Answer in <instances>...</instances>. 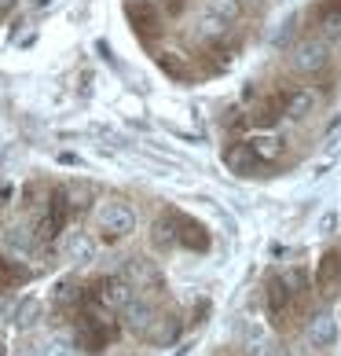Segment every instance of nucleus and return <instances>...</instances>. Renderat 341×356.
Returning <instances> with one entry per match:
<instances>
[{
    "mask_svg": "<svg viewBox=\"0 0 341 356\" xmlns=\"http://www.w3.org/2000/svg\"><path fill=\"white\" fill-rule=\"evenodd\" d=\"M63 257L70 265H92L96 261V239L88 232H67L63 235Z\"/></svg>",
    "mask_w": 341,
    "mask_h": 356,
    "instance_id": "nucleus-7",
    "label": "nucleus"
},
{
    "mask_svg": "<svg viewBox=\"0 0 341 356\" xmlns=\"http://www.w3.org/2000/svg\"><path fill=\"white\" fill-rule=\"evenodd\" d=\"M81 298V290H74V283H59L56 286V301H77Z\"/></svg>",
    "mask_w": 341,
    "mask_h": 356,
    "instance_id": "nucleus-23",
    "label": "nucleus"
},
{
    "mask_svg": "<svg viewBox=\"0 0 341 356\" xmlns=\"http://www.w3.org/2000/svg\"><path fill=\"white\" fill-rule=\"evenodd\" d=\"M154 316H158V309H154V305H151L147 298H140V294H136V298H133V301H128V305L122 309V327H125L128 334L143 338V334L151 331Z\"/></svg>",
    "mask_w": 341,
    "mask_h": 356,
    "instance_id": "nucleus-5",
    "label": "nucleus"
},
{
    "mask_svg": "<svg viewBox=\"0 0 341 356\" xmlns=\"http://www.w3.org/2000/svg\"><path fill=\"white\" fill-rule=\"evenodd\" d=\"M176 246H191V250H206L209 246V235L202 224H194L188 217H176Z\"/></svg>",
    "mask_w": 341,
    "mask_h": 356,
    "instance_id": "nucleus-14",
    "label": "nucleus"
},
{
    "mask_svg": "<svg viewBox=\"0 0 341 356\" xmlns=\"http://www.w3.org/2000/svg\"><path fill=\"white\" fill-rule=\"evenodd\" d=\"M151 341V346H158V349H165V346H173V341L180 338V320L176 316H154V323H151V331L143 334Z\"/></svg>",
    "mask_w": 341,
    "mask_h": 356,
    "instance_id": "nucleus-12",
    "label": "nucleus"
},
{
    "mask_svg": "<svg viewBox=\"0 0 341 356\" xmlns=\"http://www.w3.org/2000/svg\"><path fill=\"white\" fill-rule=\"evenodd\" d=\"M41 298H22V301H15V312H11V323L19 327V331H30V327L41 320Z\"/></svg>",
    "mask_w": 341,
    "mask_h": 356,
    "instance_id": "nucleus-15",
    "label": "nucleus"
},
{
    "mask_svg": "<svg viewBox=\"0 0 341 356\" xmlns=\"http://www.w3.org/2000/svg\"><path fill=\"white\" fill-rule=\"evenodd\" d=\"M275 280H279L286 290H290V294H301V290H305V283H308V275L301 272V268H286V272L275 275Z\"/></svg>",
    "mask_w": 341,
    "mask_h": 356,
    "instance_id": "nucleus-21",
    "label": "nucleus"
},
{
    "mask_svg": "<svg viewBox=\"0 0 341 356\" xmlns=\"http://www.w3.org/2000/svg\"><path fill=\"white\" fill-rule=\"evenodd\" d=\"M334 228H338V217H334V213H323V217H319V235H331Z\"/></svg>",
    "mask_w": 341,
    "mask_h": 356,
    "instance_id": "nucleus-24",
    "label": "nucleus"
},
{
    "mask_svg": "<svg viewBox=\"0 0 341 356\" xmlns=\"http://www.w3.org/2000/svg\"><path fill=\"white\" fill-rule=\"evenodd\" d=\"M15 294H11V286H4V290H0V320H8V316L11 312H15Z\"/></svg>",
    "mask_w": 341,
    "mask_h": 356,
    "instance_id": "nucleus-22",
    "label": "nucleus"
},
{
    "mask_svg": "<svg viewBox=\"0 0 341 356\" xmlns=\"http://www.w3.org/2000/svg\"><path fill=\"white\" fill-rule=\"evenodd\" d=\"M246 143H250V151H253V158L260 165H272V162H279V158H283V140L272 136V133H260V136L246 140Z\"/></svg>",
    "mask_w": 341,
    "mask_h": 356,
    "instance_id": "nucleus-13",
    "label": "nucleus"
},
{
    "mask_svg": "<svg viewBox=\"0 0 341 356\" xmlns=\"http://www.w3.org/2000/svg\"><path fill=\"white\" fill-rule=\"evenodd\" d=\"M41 356H77V338L67 334V331L48 334L44 346H41Z\"/></svg>",
    "mask_w": 341,
    "mask_h": 356,
    "instance_id": "nucleus-18",
    "label": "nucleus"
},
{
    "mask_svg": "<svg viewBox=\"0 0 341 356\" xmlns=\"http://www.w3.org/2000/svg\"><path fill=\"white\" fill-rule=\"evenodd\" d=\"M125 280L133 283V290L140 294V290H154L162 283V275H158V268L151 265V261H143V257H128V265H125Z\"/></svg>",
    "mask_w": 341,
    "mask_h": 356,
    "instance_id": "nucleus-10",
    "label": "nucleus"
},
{
    "mask_svg": "<svg viewBox=\"0 0 341 356\" xmlns=\"http://www.w3.org/2000/svg\"><path fill=\"white\" fill-rule=\"evenodd\" d=\"M220 162H224L235 177H253V169L260 165L250 151V143H228L224 154H220Z\"/></svg>",
    "mask_w": 341,
    "mask_h": 356,
    "instance_id": "nucleus-9",
    "label": "nucleus"
},
{
    "mask_svg": "<svg viewBox=\"0 0 341 356\" xmlns=\"http://www.w3.org/2000/svg\"><path fill=\"white\" fill-rule=\"evenodd\" d=\"M316 22H319L323 37H341V0H326L316 11Z\"/></svg>",
    "mask_w": 341,
    "mask_h": 356,
    "instance_id": "nucleus-17",
    "label": "nucleus"
},
{
    "mask_svg": "<svg viewBox=\"0 0 341 356\" xmlns=\"http://www.w3.org/2000/svg\"><path fill=\"white\" fill-rule=\"evenodd\" d=\"M290 67L297 74H323L331 67V48H326L323 37H305L290 48Z\"/></svg>",
    "mask_w": 341,
    "mask_h": 356,
    "instance_id": "nucleus-2",
    "label": "nucleus"
},
{
    "mask_svg": "<svg viewBox=\"0 0 341 356\" xmlns=\"http://www.w3.org/2000/svg\"><path fill=\"white\" fill-rule=\"evenodd\" d=\"M305 334H308V346L312 349H334L338 346V320L331 312H319V316H312L308 327H305Z\"/></svg>",
    "mask_w": 341,
    "mask_h": 356,
    "instance_id": "nucleus-6",
    "label": "nucleus"
},
{
    "mask_svg": "<svg viewBox=\"0 0 341 356\" xmlns=\"http://www.w3.org/2000/svg\"><path fill=\"white\" fill-rule=\"evenodd\" d=\"M96 228L107 239H128L136 232V209L122 199H107L96 209Z\"/></svg>",
    "mask_w": 341,
    "mask_h": 356,
    "instance_id": "nucleus-1",
    "label": "nucleus"
},
{
    "mask_svg": "<svg viewBox=\"0 0 341 356\" xmlns=\"http://www.w3.org/2000/svg\"><path fill=\"white\" fill-rule=\"evenodd\" d=\"M242 356H283V353L275 349V341L260 331V327H250V334L242 341Z\"/></svg>",
    "mask_w": 341,
    "mask_h": 356,
    "instance_id": "nucleus-16",
    "label": "nucleus"
},
{
    "mask_svg": "<svg viewBox=\"0 0 341 356\" xmlns=\"http://www.w3.org/2000/svg\"><path fill=\"white\" fill-rule=\"evenodd\" d=\"M0 246H4L8 261H30L37 254V235H33V228H26V224H8V228L0 232Z\"/></svg>",
    "mask_w": 341,
    "mask_h": 356,
    "instance_id": "nucleus-3",
    "label": "nucleus"
},
{
    "mask_svg": "<svg viewBox=\"0 0 341 356\" xmlns=\"http://www.w3.org/2000/svg\"><path fill=\"white\" fill-rule=\"evenodd\" d=\"M133 298H136V290H133V283H128L125 275H107V280L96 286V301L103 309H110V312H122Z\"/></svg>",
    "mask_w": 341,
    "mask_h": 356,
    "instance_id": "nucleus-4",
    "label": "nucleus"
},
{
    "mask_svg": "<svg viewBox=\"0 0 341 356\" xmlns=\"http://www.w3.org/2000/svg\"><path fill=\"white\" fill-rule=\"evenodd\" d=\"M0 356H8V349H4V346H0Z\"/></svg>",
    "mask_w": 341,
    "mask_h": 356,
    "instance_id": "nucleus-25",
    "label": "nucleus"
},
{
    "mask_svg": "<svg viewBox=\"0 0 341 356\" xmlns=\"http://www.w3.org/2000/svg\"><path fill=\"white\" fill-rule=\"evenodd\" d=\"M151 243L158 246V250H169V246H176V217H162V220H154Z\"/></svg>",
    "mask_w": 341,
    "mask_h": 356,
    "instance_id": "nucleus-19",
    "label": "nucleus"
},
{
    "mask_svg": "<svg viewBox=\"0 0 341 356\" xmlns=\"http://www.w3.org/2000/svg\"><path fill=\"white\" fill-rule=\"evenodd\" d=\"M206 8H209V11H217V15H220V19H228V22H239V19H242L246 0H206Z\"/></svg>",
    "mask_w": 341,
    "mask_h": 356,
    "instance_id": "nucleus-20",
    "label": "nucleus"
},
{
    "mask_svg": "<svg viewBox=\"0 0 341 356\" xmlns=\"http://www.w3.org/2000/svg\"><path fill=\"white\" fill-rule=\"evenodd\" d=\"M286 118L290 122H305L308 114H316L319 111V92L316 88H294L290 96H286Z\"/></svg>",
    "mask_w": 341,
    "mask_h": 356,
    "instance_id": "nucleus-8",
    "label": "nucleus"
},
{
    "mask_svg": "<svg viewBox=\"0 0 341 356\" xmlns=\"http://www.w3.org/2000/svg\"><path fill=\"white\" fill-rule=\"evenodd\" d=\"M228 30H231V22L220 19L217 11H209V8H202L199 19H194V33H199V41H220Z\"/></svg>",
    "mask_w": 341,
    "mask_h": 356,
    "instance_id": "nucleus-11",
    "label": "nucleus"
}]
</instances>
